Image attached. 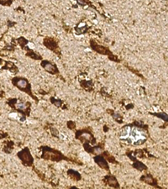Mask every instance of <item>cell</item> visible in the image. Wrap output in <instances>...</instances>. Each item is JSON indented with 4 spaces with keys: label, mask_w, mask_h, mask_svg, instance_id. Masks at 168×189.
I'll return each instance as SVG.
<instances>
[{
    "label": "cell",
    "mask_w": 168,
    "mask_h": 189,
    "mask_svg": "<svg viewBox=\"0 0 168 189\" xmlns=\"http://www.w3.org/2000/svg\"><path fill=\"white\" fill-rule=\"evenodd\" d=\"M144 127L146 126L138 121L134 122L133 125H126L122 129L120 134L121 140L134 145L144 144L147 139V135L144 132Z\"/></svg>",
    "instance_id": "1"
},
{
    "label": "cell",
    "mask_w": 168,
    "mask_h": 189,
    "mask_svg": "<svg viewBox=\"0 0 168 189\" xmlns=\"http://www.w3.org/2000/svg\"><path fill=\"white\" fill-rule=\"evenodd\" d=\"M40 150L42 151V158L45 160H49L52 162H60V161H71V159H68L59 151L56 149L50 148L48 146H42L40 147Z\"/></svg>",
    "instance_id": "2"
},
{
    "label": "cell",
    "mask_w": 168,
    "mask_h": 189,
    "mask_svg": "<svg viewBox=\"0 0 168 189\" xmlns=\"http://www.w3.org/2000/svg\"><path fill=\"white\" fill-rule=\"evenodd\" d=\"M76 138L81 140L82 143H88V144L91 143L92 145L96 144V140L94 138L93 133L87 129L77 130V133H76Z\"/></svg>",
    "instance_id": "3"
},
{
    "label": "cell",
    "mask_w": 168,
    "mask_h": 189,
    "mask_svg": "<svg viewBox=\"0 0 168 189\" xmlns=\"http://www.w3.org/2000/svg\"><path fill=\"white\" fill-rule=\"evenodd\" d=\"M13 83L16 86L17 88H19V89L27 93H29L32 98L38 100V99H37L35 97H34L33 94H32V93L30 91V85L29 84V82H28L26 79L21 78H15L13 79Z\"/></svg>",
    "instance_id": "4"
},
{
    "label": "cell",
    "mask_w": 168,
    "mask_h": 189,
    "mask_svg": "<svg viewBox=\"0 0 168 189\" xmlns=\"http://www.w3.org/2000/svg\"><path fill=\"white\" fill-rule=\"evenodd\" d=\"M19 158L22 161L23 164L27 166H32L34 163V158L31 155L29 148H24L18 153Z\"/></svg>",
    "instance_id": "5"
},
{
    "label": "cell",
    "mask_w": 168,
    "mask_h": 189,
    "mask_svg": "<svg viewBox=\"0 0 168 189\" xmlns=\"http://www.w3.org/2000/svg\"><path fill=\"white\" fill-rule=\"evenodd\" d=\"M13 103L14 104L11 105L12 107L15 108L18 110L20 111L23 112V113H26V114H29V112H30V104L29 103H24L23 101H18L17 99H14L13 100Z\"/></svg>",
    "instance_id": "6"
},
{
    "label": "cell",
    "mask_w": 168,
    "mask_h": 189,
    "mask_svg": "<svg viewBox=\"0 0 168 189\" xmlns=\"http://www.w3.org/2000/svg\"><path fill=\"white\" fill-rule=\"evenodd\" d=\"M94 162H96L97 165H99L102 169H104L108 172H109V166L108 164V161L103 155H95L94 156Z\"/></svg>",
    "instance_id": "7"
},
{
    "label": "cell",
    "mask_w": 168,
    "mask_h": 189,
    "mask_svg": "<svg viewBox=\"0 0 168 189\" xmlns=\"http://www.w3.org/2000/svg\"><path fill=\"white\" fill-rule=\"evenodd\" d=\"M127 155L130 157V158L133 161V164H132V165H133V167L135 169H137V170H139V171H144V170H146L147 169V166L144 165V164H143L142 162H139L137 159L134 157V155H132V152H128L127 153Z\"/></svg>",
    "instance_id": "8"
},
{
    "label": "cell",
    "mask_w": 168,
    "mask_h": 189,
    "mask_svg": "<svg viewBox=\"0 0 168 189\" xmlns=\"http://www.w3.org/2000/svg\"><path fill=\"white\" fill-rule=\"evenodd\" d=\"M104 182H105V184H107L111 187H114V188H119V184L117 179L114 176L108 175L106 176H104Z\"/></svg>",
    "instance_id": "9"
},
{
    "label": "cell",
    "mask_w": 168,
    "mask_h": 189,
    "mask_svg": "<svg viewBox=\"0 0 168 189\" xmlns=\"http://www.w3.org/2000/svg\"><path fill=\"white\" fill-rule=\"evenodd\" d=\"M41 66L45 68V70L47 71L48 72H50L51 74H57L58 72L57 67L52 63H50L48 61H43L41 62Z\"/></svg>",
    "instance_id": "10"
},
{
    "label": "cell",
    "mask_w": 168,
    "mask_h": 189,
    "mask_svg": "<svg viewBox=\"0 0 168 189\" xmlns=\"http://www.w3.org/2000/svg\"><path fill=\"white\" fill-rule=\"evenodd\" d=\"M141 181L145 182V183H147V184H150V185H151V186L158 187L156 180H155V179L152 176L150 175V174L142 176L141 177Z\"/></svg>",
    "instance_id": "11"
},
{
    "label": "cell",
    "mask_w": 168,
    "mask_h": 189,
    "mask_svg": "<svg viewBox=\"0 0 168 189\" xmlns=\"http://www.w3.org/2000/svg\"><path fill=\"white\" fill-rule=\"evenodd\" d=\"M67 175L74 181H79L82 178L79 172H77V171H74V170H71V169H69L67 171Z\"/></svg>",
    "instance_id": "12"
},
{
    "label": "cell",
    "mask_w": 168,
    "mask_h": 189,
    "mask_svg": "<svg viewBox=\"0 0 168 189\" xmlns=\"http://www.w3.org/2000/svg\"><path fill=\"white\" fill-rule=\"evenodd\" d=\"M45 45L49 49H51L52 51H55V48H57V44L55 43V41L50 40V39H48V38L45 40Z\"/></svg>",
    "instance_id": "13"
},
{
    "label": "cell",
    "mask_w": 168,
    "mask_h": 189,
    "mask_svg": "<svg viewBox=\"0 0 168 189\" xmlns=\"http://www.w3.org/2000/svg\"><path fill=\"white\" fill-rule=\"evenodd\" d=\"M103 155H104V157H105V159L107 160L108 162H111V163H114V164H116V163H118L117 162H116V160L111 155H109L108 152H104L103 153Z\"/></svg>",
    "instance_id": "14"
},
{
    "label": "cell",
    "mask_w": 168,
    "mask_h": 189,
    "mask_svg": "<svg viewBox=\"0 0 168 189\" xmlns=\"http://www.w3.org/2000/svg\"><path fill=\"white\" fill-rule=\"evenodd\" d=\"M152 115H155L158 118H161V119H163L164 121H167L168 122V115L165 113H153V114H151Z\"/></svg>",
    "instance_id": "15"
},
{
    "label": "cell",
    "mask_w": 168,
    "mask_h": 189,
    "mask_svg": "<svg viewBox=\"0 0 168 189\" xmlns=\"http://www.w3.org/2000/svg\"><path fill=\"white\" fill-rule=\"evenodd\" d=\"M50 101H51V103H52L53 104L56 105V106H57V107H58V108L61 107V106H62V104H63V102L61 101V100H60V99H57V98H50Z\"/></svg>",
    "instance_id": "16"
},
{
    "label": "cell",
    "mask_w": 168,
    "mask_h": 189,
    "mask_svg": "<svg viewBox=\"0 0 168 189\" xmlns=\"http://www.w3.org/2000/svg\"><path fill=\"white\" fill-rule=\"evenodd\" d=\"M111 114H113L112 116L114 117V118L116 120V121L119 122V123H122V121H123V118H122V117H121V115L117 114H114L113 111H111Z\"/></svg>",
    "instance_id": "17"
},
{
    "label": "cell",
    "mask_w": 168,
    "mask_h": 189,
    "mask_svg": "<svg viewBox=\"0 0 168 189\" xmlns=\"http://www.w3.org/2000/svg\"><path fill=\"white\" fill-rule=\"evenodd\" d=\"M12 3V0H0V4L3 5H10Z\"/></svg>",
    "instance_id": "18"
},
{
    "label": "cell",
    "mask_w": 168,
    "mask_h": 189,
    "mask_svg": "<svg viewBox=\"0 0 168 189\" xmlns=\"http://www.w3.org/2000/svg\"><path fill=\"white\" fill-rule=\"evenodd\" d=\"M67 126H68L69 129H75V127H76V125H75V123H74L73 121H69L67 123Z\"/></svg>",
    "instance_id": "19"
},
{
    "label": "cell",
    "mask_w": 168,
    "mask_h": 189,
    "mask_svg": "<svg viewBox=\"0 0 168 189\" xmlns=\"http://www.w3.org/2000/svg\"><path fill=\"white\" fill-rule=\"evenodd\" d=\"M50 130L54 136H57L58 135V131L55 128H50Z\"/></svg>",
    "instance_id": "20"
}]
</instances>
